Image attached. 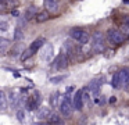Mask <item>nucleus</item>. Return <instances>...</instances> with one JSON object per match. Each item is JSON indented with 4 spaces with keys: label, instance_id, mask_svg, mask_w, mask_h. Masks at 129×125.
Returning <instances> with one entry per match:
<instances>
[{
    "label": "nucleus",
    "instance_id": "ddd939ff",
    "mask_svg": "<svg viewBox=\"0 0 129 125\" xmlns=\"http://www.w3.org/2000/svg\"><path fill=\"white\" fill-rule=\"evenodd\" d=\"M35 19H36V22L42 24V22H46V21L50 19V14H49L47 11H40V13L35 14Z\"/></svg>",
    "mask_w": 129,
    "mask_h": 125
},
{
    "label": "nucleus",
    "instance_id": "a878e982",
    "mask_svg": "<svg viewBox=\"0 0 129 125\" xmlns=\"http://www.w3.org/2000/svg\"><path fill=\"white\" fill-rule=\"evenodd\" d=\"M10 46V40L6 38H0V47H3V49H9Z\"/></svg>",
    "mask_w": 129,
    "mask_h": 125
},
{
    "label": "nucleus",
    "instance_id": "cd10ccee",
    "mask_svg": "<svg viewBox=\"0 0 129 125\" xmlns=\"http://www.w3.org/2000/svg\"><path fill=\"white\" fill-rule=\"evenodd\" d=\"M6 50H7V49H3V47H0V54H6Z\"/></svg>",
    "mask_w": 129,
    "mask_h": 125
},
{
    "label": "nucleus",
    "instance_id": "6e6552de",
    "mask_svg": "<svg viewBox=\"0 0 129 125\" xmlns=\"http://www.w3.org/2000/svg\"><path fill=\"white\" fill-rule=\"evenodd\" d=\"M118 83L119 88H126L129 85V67H123L118 72Z\"/></svg>",
    "mask_w": 129,
    "mask_h": 125
},
{
    "label": "nucleus",
    "instance_id": "2eb2a0df",
    "mask_svg": "<svg viewBox=\"0 0 129 125\" xmlns=\"http://www.w3.org/2000/svg\"><path fill=\"white\" fill-rule=\"evenodd\" d=\"M9 107V100H7V96L3 90H0V110H6Z\"/></svg>",
    "mask_w": 129,
    "mask_h": 125
},
{
    "label": "nucleus",
    "instance_id": "f3484780",
    "mask_svg": "<svg viewBox=\"0 0 129 125\" xmlns=\"http://www.w3.org/2000/svg\"><path fill=\"white\" fill-rule=\"evenodd\" d=\"M34 54H35V53L32 52L31 49H25V50H22V52H21L20 58H21V61H26V60H29V58H31Z\"/></svg>",
    "mask_w": 129,
    "mask_h": 125
},
{
    "label": "nucleus",
    "instance_id": "6ab92c4d",
    "mask_svg": "<svg viewBox=\"0 0 129 125\" xmlns=\"http://www.w3.org/2000/svg\"><path fill=\"white\" fill-rule=\"evenodd\" d=\"M58 96H60L58 92L51 93V96H50V106H51V107H57V103H58Z\"/></svg>",
    "mask_w": 129,
    "mask_h": 125
},
{
    "label": "nucleus",
    "instance_id": "412c9836",
    "mask_svg": "<svg viewBox=\"0 0 129 125\" xmlns=\"http://www.w3.org/2000/svg\"><path fill=\"white\" fill-rule=\"evenodd\" d=\"M67 77H68V75H57V77H51L50 78V82L54 83V85H57V83L62 82V81H64Z\"/></svg>",
    "mask_w": 129,
    "mask_h": 125
},
{
    "label": "nucleus",
    "instance_id": "f8f14e48",
    "mask_svg": "<svg viewBox=\"0 0 129 125\" xmlns=\"http://www.w3.org/2000/svg\"><path fill=\"white\" fill-rule=\"evenodd\" d=\"M45 43H46V39L40 36V38L35 39V40L32 42V43H31V46H29V49H31L34 53H36V52H39V50H40V47H42Z\"/></svg>",
    "mask_w": 129,
    "mask_h": 125
},
{
    "label": "nucleus",
    "instance_id": "9b49d317",
    "mask_svg": "<svg viewBox=\"0 0 129 125\" xmlns=\"http://www.w3.org/2000/svg\"><path fill=\"white\" fill-rule=\"evenodd\" d=\"M9 104L11 106V108H15L18 104H20V102H21V96L18 94V90H13L11 93H10V96H9Z\"/></svg>",
    "mask_w": 129,
    "mask_h": 125
},
{
    "label": "nucleus",
    "instance_id": "0eeeda50",
    "mask_svg": "<svg viewBox=\"0 0 129 125\" xmlns=\"http://www.w3.org/2000/svg\"><path fill=\"white\" fill-rule=\"evenodd\" d=\"M40 102H42V96H40L39 92H36L34 96H31V97H28V99H26V104H25L26 106V110H29V111L36 110V108L39 107Z\"/></svg>",
    "mask_w": 129,
    "mask_h": 125
},
{
    "label": "nucleus",
    "instance_id": "9d476101",
    "mask_svg": "<svg viewBox=\"0 0 129 125\" xmlns=\"http://www.w3.org/2000/svg\"><path fill=\"white\" fill-rule=\"evenodd\" d=\"M45 7H46V11L49 14H57L60 10L57 0H45Z\"/></svg>",
    "mask_w": 129,
    "mask_h": 125
},
{
    "label": "nucleus",
    "instance_id": "f03ea898",
    "mask_svg": "<svg viewBox=\"0 0 129 125\" xmlns=\"http://www.w3.org/2000/svg\"><path fill=\"white\" fill-rule=\"evenodd\" d=\"M126 39V35L123 32L118 29H114V28H110L107 31V40L112 44H122Z\"/></svg>",
    "mask_w": 129,
    "mask_h": 125
},
{
    "label": "nucleus",
    "instance_id": "dca6fc26",
    "mask_svg": "<svg viewBox=\"0 0 129 125\" xmlns=\"http://www.w3.org/2000/svg\"><path fill=\"white\" fill-rule=\"evenodd\" d=\"M36 115H38V118H40V119L47 118V117L50 115V108H49V107H40Z\"/></svg>",
    "mask_w": 129,
    "mask_h": 125
},
{
    "label": "nucleus",
    "instance_id": "5701e85b",
    "mask_svg": "<svg viewBox=\"0 0 129 125\" xmlns=\"http://www.w3.org/2000/svg\"><path fill=\"white\" fill-rule=\"evenodd\" d=\"M3 6L14 8V7H17V6H18V2H17V0H4V2H3Z\"/></svg>",
    "mask_w": 129,
    "mask_h": 125
},
{
    "label": "nucleus",
    "instance_id": "20e7f679",
    "mask_svg": "<svg viewBox=\"0 0 129 125\" xmlns=\"http://www.w3.org/2000/svg\"><path fill=\"white\" fill-rule=\"evenodd\" d=\"M72 110H74V107H72V100H71L70 94L67 93V94L64 96V99H62L61 104H60V113H61L64 117H70L71 114H72Z\"/></svg>",
    "mask_w": 129,
    "mask_h": 125
},
{
    "label": "nucleus",
    "instance_id": "7c9ffc66",
    "mask_svg": "<svg viewBox=\"0 0 129 125\" xmlns=\"http://www.w3.org/2000/svg\"><path fill=\"white\" fill-rule=\"evenodd\" d=\"M123 3H129V0H123Z\"/></svg>",
    "mask_w": 129,
    "mask_h": 125
},
{
    "label": "nucleus",
    "instance_id": "1a4fd4ad",
    "mask_svg": "<svg viewBox=\"0 0 129 125\" xmlns=\"http://www.w3.org/2000/svg\"><path fill=\"white\" fill-rule=\"evenodd\" d=\"M72 107L76 111H82L83 110V100H82V89L76 90L74 93V99H72Z\"/></svg>",
    "mask_w": 129,
    "mask_h": 125
},
{
    "label": "nucleus",
    "instance_id": "bb28decb",
    "mask_svg": "<svg viewBox=\"0 0 129 125\" xmlns=\"http://www.w3.org/2000/svg\"><path fill=\"white\" fill-rule=\"evenodd\" d=\"M7 28H9V24L4 21H0V31H6Z\"/></svg>",
    "mask_w": 129,
    "mask_h": 125
},
{
    "label": "nucleus",
    "instance_id": "b1692460",
    "mask_svg": "<svg viewBox=\"0 0 129 125\" xmlns=\"http://www.w3.org/2000/svg\"><path fill=\"white\" fill-rule=\"evenodd\" d=\"M111 86L114 89H119V83H118V72L112 75V79H111Z\"/></svg>",
    "mask_w": 129,
    "mask_h": 125
},
{
    "label": "nucleus",
    "instance_id": "f257e3e1",
    "mask_svg": "<svg viewBox=\"0 0 129 125\" xmlns=\"http://www.w3.org/2000/svg\"><path fill=\"white\" fill-rule=\"evenodd\" d=\"M70 36L79 44H87L90 40V35L81 28H72L70 31Z\"/></svg>",
    "mask_w": 129,
    "mask_h": 125
},
{
    "label": "nucleus",
    "instance_id": "4be33fe9",
    "mask_svg": "<svg viewBox=\"0 0 129 125\" xmlns=\"http://www.w3.org/2000/svg\"><path fill=\"white\" fill-rule=\"evenodd\" d=\"M22 50H24L22 46H21V44H17V46H14L11 50H10V54H11V56H18Z\"/></svg>",
    "mask_w": 129,
    "mask_h": 125
},
{
    "label": "nucleus",
    "instance_id": "423d86ee",
    "mask_svg": "<svg viewBox=\"0 0 129 125\" xmlns=\"http://www.w3.org/2000/svg\"><path fill=\"white\" fill-rule=\"evenodd\" d=\"M93 52L94 53H103L106 50V44L103 40V35L100 32H96L93 35V46H92Z\"/></svg>",
    "mask_w": 129,
    "mask_h": 125
},
{
    "label": "nucleus",
    "instance_id": "4468645a",
    "mask_svg": "<svg viewBox=\"0 0 129 125\" xmlns=\"http://www.w3.org/2000/svg\"><path fill=\"white\" fill-rule=\"evenodd\" d=\"M47 122L49 124H62V119L60 117V114H57V113L51 114L50 113V115L47 117Z\"/></svg>",
    "mask_w": 129,
    "mask_h": 125
},
{
    "label": "nucleus",
    "instance_id": "7ed1b4c3",
    "mask_svg": "<svg viewBox=\"0 0 129 125\" xmlns=\"http://www.w3.org/2000/svg\"><path fill=\"white\" fill-rule=\"evenodd\" d=\"M54 56V49L51 43H45L40 47V60L45 63H50Z\"/></svg>",
    "mask_w": 129,
    "mask_h": 125
},
{
    "label": "nucleus",
    "instance_id": "39448f33",
    "mask_svg": "<svg viewBox=\"0 0 129 125\" xmlns=\"http://www.w3.org/2000/svg\"><path fill=\"white\" fill-rule=\"evenodd\" d=\"M68 64H70V56L65 54L64 52H61L56 57V60H54L53 68H56V69H64V68H67V67H68Z\"/></svg>",
    "mask_w": 129,
    "mask_h": 125
},
{
    "label": "nucleus",
    "instance_id": "c85d7f7f",
    "mask_svg": "<svg viewBox=\"0 0 129 125\" xmlns=\"http://www.w3.org/2000/svg\"><path fill=\"white\" fill-rule=\"evenodd\" d=\"M125 32H126V35L129 36V27H128V29H125Z\"/></svg>",
    "mask_w": 129,
    "mask_h": 125
},
{
    "label": "nucleus",
    "instance_id": "aec40b11",
    "mask_svg": "<svg viewBox=\"0 0 129 125\" xmlns=\"http://www.w3.org/2000/svg\"><path fill=\"white\" fill-rule=\"evenodd\" d=\"M35 14H36V8H35V6H31V7L26 10V13H25V18L26 19H32Z\"/></svg>",
    "mask_w": 129,
    "mask_h": 125
},
{
    "label": "nucleus",
    "instance_id": "393cba45",
    "mask_svg": "<svg viewBox=\"0 0 129 125\" xmlns=\"http://www.w3.org/2000/svg\"><path fill=\"white\" fill-rule=\"evenodd\" d=\"M17 119H18L20 122H24V121H25V111H24L22 108L17 110Z\"/></svg>",
    "mask_w": 129,
    "mask_h": 125
},
{
    "label": "nucleus",
    "instance_id": "a211bd4d",
    "mask_svg": "<svg viewBox=\"0 0 129 125\" xmlns=\"http://www.w3.org/2000/svg\"><path fill=\"white\" fill-rule=\"evenodd\" d=\"M13 39H14L15 42H21L24 39V32H22V29H21L20 27L14 29V36H13Z\"/></svg>",
    "mask_w": 129,
    "mask_h": 125
},
{
    "label": "nucleus",
    "instance_id": "c756f323",
    "mask_svg": "<svg viewBox=\"0 0 129 125\" xmlns=\"http://www.w3.org/2000/svg\"><path fill=\"white\" fill-rule=\"evenodd\" d=\"M126 25H128V27H129V17H128V18H126Z\"/></svg>",
    "mask_w": 129,
    "mask_h": 125
}]
</instances>
